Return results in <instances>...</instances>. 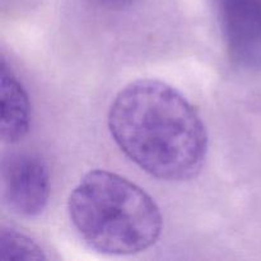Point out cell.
Listing matches in <instances>:
<instances>
[{
	"label": "cell",
	"mask_w": 261,
	"mask_h": 261,
	"mask_svg": "<svg viewBox=\"0 0 261 261\" xmlns=\"http://www.w3.org/2000/svg\"><path fill=\"white\" fill-rule=\"evenodd\" d=\"M109 129L121 152L160 180H191L205 162L208 134L200 115L158 79H138L117 93Z\"/></svg>",
	"instance_id": "obj_1"
},
{
	"label": "cell",
	"mask_w": 261,
	"mask_h": 261,
	"mask_svg": "<svg viewBox=\"0 0 261 261\" xmlns=\"http://www.w3.org/2000/svg\"><path fill=\"white\" fill-rule=\"evenodd\" d=\"M226 51L245 70L261 69V0H211Z\"/></svg>",
	"instance_id": "obj_3"
},
{
	"label": "cell",
	"mask_w": 261,
	"mask_h": 261,
	"mask_svg": "<svg viewBox=\"0 0 261 261\" xmlns=\"http://www.w3.org/2000/svg\"><path fill=\"white\" fill-rule=\"evenodd\" d=\"M91 2L93 4L98 5L99 8H103V9L120 12V10H125L130 8L138 0H91Z\"/></svg>",
	"instance_id": "obj_7"
},
{
	"label": "cell",
	"mask_w": 261,
	"mask_h": 261,
	"mask_svg": "<svg viewBox=\"0 0 261 261\" xmlns=\"http://www.w3.org/2000/svg\"><path fill=\"white\" fill-rule=\"evenodd\" d=\"M0 257L3 260H45L42 247L31 237L14 228H3L0 234Z\"/></svg>",
	"instance_id": "obj_6"
},
{
	"label": "cell",
	"mask_w": 261,
	"mask_h": 261,
	"mask_svg": "<svg viewBox=\"0 0 261 261\" xmlns=\"http://www.w3.org/2000/svg\"><path fill=\"white\" fill-rule=\"evenodd\" d=\"M0 112L2 139L9 144L22 140L31 125L30 98L5 58L0 65Z\"/></svg>",
	"instance_id": "obj_5"
},
{
	"label": "cell",
	"mask_w": 261,
	"mask_h": 261,
	"mask_svg": "<svg viewBox=\"0 0 261 261\" xmlns=\"http://www.w3.org/2000/svg\"><path fill=\"white\" fill-rule=\"evenodd\" d=\"M3 194L8 206L23 217L40 216L50 198L46 163L32 153H14L3 161Z\"/></svg>",
	"instance_id": "obj_4"
},
{
	"label": "cell",
	"mask_w": 261,
	"mask_h": 261,
	"mask_svg": "<svg viewBox=\"0 0 261 261\" xmlns=\"http://www.w3.org/2000/svg\"><path fill=\"white\" fill-rule=\"evenodd\" d=\"M68 212L84 244L101 254H139L162 232V216L152 196L110 171L86 173L69 196Z\"/></svg>",
	"instance_id": "obj_2"
}]
</instances>
